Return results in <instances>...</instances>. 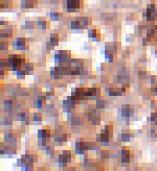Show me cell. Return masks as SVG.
I'll return each instance as SVG.
<instances>
[{"instance_id": "1", "label": "cell", "mask_w": 157, "mask_h": 171, "mask_svg": "<svg viewBox=\"0 0 157 171\" xmlns=\"http://www.w3.org/2000/svg\"><path fill=\"white\" fill-rule=\"evenodd\" d=\"M87 24H88L87 19H79V20H76V21L71 23L72 28H74V29L83 28V27H86Z\"/></svg>"}, {"instance_id": "2", "label": "cell", "mask_w": 157, "mask_h": 171, "mask_svg": "<svg viewBox=\"0 0 157 171\" xmlns=\"http://www.w3.org/2000/svg\"><path fill=\"white\" fill-rule=\"evenodd\" d=\"M80 6V0H67V8L69 10H74Z\"/></svg>"}, {"instance_id": "3", "label": "cell", "mask_w": 157, "mask_h": 171, "mask_svg": "<svg viewBox=\"0 0 157 171\" xmlns=\"http://www.w3.org/2000/svg\"><path fill=\"white\" fill-rule=\"evenodd\" d=\"M108 137H109V131L108 129H107L102 132V134L100 135V138L98 137V140H100L101 142H106L108 140Z\"/></svg>"}, {"instance_id": "4", "label": "cell", "mask_w": 157, "mask_h": 171, "mask_svg": "<svg viewBox=\"0 0 157 171\" xmlns=\"http://www.w3.org/2000/svg\"><path fill=\"white\" fill-rule=\"evenodd\" d=\"M122 161L123 163H127L130 161V152L128 150H123L122 152Z\"/></svg>"}, {"instance_id": "5", "label": "cell", "mask_w": 157, "mask_h": 171, "mask_svg": "<svg viewBox=\"0 0 157 171\" xmlns=\"http://www.w3.org/2000/svg\"><path fill=\"white\" fill-rule=\"evenodd\" d=\"M59 160H60V162H62V163L69 162V161H70V155H63V156H60Z\"/></svg>"}, {"instance_id": "6", "label": "cell", "mask_w": 157, "mask_h": 171, "mask_svg": "<svg viewBox=\"0 0 157 171\" xmlns=\"http://www.w3.org/2000/svg\"><path fill=\"white\" fill-rule=\"evenodd\" d=\"M109 94H110V95H120L121 94V91H119V90H115V89H110V91H109Z\"/></svg>"}, {"instance_id": "7", "label": "cell", "mask_w": 157, "mask_h": 171, "mask_svg": "<svg viewBox=\"0 0 157 171\" xmlns=\"http://www.w3.org/2000/svg\"><path fill=\"white\" fill-rule=\"evenodd\" d=\"M123 114L124 116H130V108L128 106V108L126 109V106H123Z\"/></svg>"}, {"instance_id": "8", "label": "cell", "mask_w": 157, "mask_h": 171, "mask_svg": "<svg viewBox=\"0 0 157 171\" xmlns=\"http://www.w3.org/2000/svg\"><path fill=\"white\" fill-rule=\"evenodd\" d=\"M96 29H93V30H89V36L91 37H95L96 36Z\"/></svg>"}]
</instances>
